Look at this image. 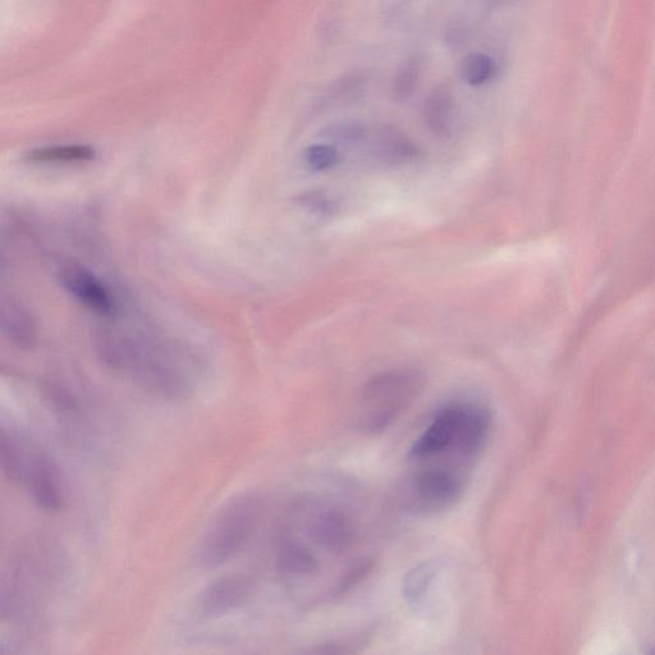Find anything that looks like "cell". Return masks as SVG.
<instances>
[{"mask_svg":"<svg viewBox=\"0 0 655 655\" xmlns=\"http://www.w3.org/2000/svg\"><path fill=\"white\" fill-rule=\"evenodd\" d=\"M363 522L350 503L329 493L305 494L288 508L276 565L305 603L340 597L368 571Z\"/></svg>","mask_w":655,"mask_h":655,"instance_id":"obj_1","label":"cell"},{"mask_svg":"<svg viewBox=\"0 0 655 655\" xmlns=\"http://www.w3.org/2000/svg\"><path fill=\"white\" fill-rule=\"evenodd\" d=\"M490 430L492 415L480 402H451L434 415L407 455L405 493L412 511L437 515L461 501Z\"/></svg>","mask_w":655,"mask_h":655,"instance_id":"obj_2","label":"cell"},{"mask_svg":"<svg viewBox=\"0 0 655 655\" xmlns=\"http://www.w3.org/2000/svg\"><path fill=\"white\" fill-rule=\"evenodd\" d=\"M263 512L256 494H241L224 505L206 529L195 553V565L213 570L231 561L253 537Z\"/></svg>","mask_w":655,"mask_h":655,"instance_id":"obj_3","label":"cell"},{"mask_svg":"<svg viewBox=\"0 0 655 655\" xmlns=\"http://www.w3.org/2000/svg\"><path fill=\"white\" fill-rule=\"evenodd\" d=\"M421 378L414 371H391L370 380L360 398L357 423L364 433L386 432L418 397Z\"/></svg>","mask_w":655,"mask_h":655,"instance_id":"obj_4","label":"cell"},{"mask_svg":"<svg viewBox=\"0 0 655 655\" xmlns=\"http://www.w3.org/2000/svg\"><path fill=\"white\" fill-rule=\"evenodd\" d=\"M255 581L245 574L222 577L200 594L199 608L205 616H222L244 606L254 593Z\"/></svg>","mask_w":655,"mask_h":655,"instance_id":"obj_5","label":"cell"},{"mask_svg":"<svg viewBox=\"0 0 655 655\" xmlns=\"http://www.w3.org/2000/svg\"><path fill=\"white\" fill-rule=\"evenodd\" d=\"M59 282L64 290L86 308L102 315L113 314L114 301L111 293L90 270L77 264L64 265L59 270Z\"/></svg>","mask_w":655,"mask_h":655,"instance_id":"obj_6","label":"cell"},{"mask_svg":"<svg viewBox=\"0 0 655 655\" xmlns=\"http://www.w3.org/2000/svg\"><path fill=\"white\" fill-rule=\"evenodd\" d=\"M25 484L29 487L36 506L41 510L48 512L61 510L64 502L62 478L56 462L47 453L41 450L36 453Z\"/></svg>","mask_w":655,"mask_h":655,"instance_id":"obj_7","label":"cell"},{"mask_svg":"<svg viewBox=\"0 0 655 655\" xmlns=\"http://www.w3.org/2000/svg\"><path fill=\"white\" fill-rule=\"evenodd\" d=\"M38 450L21 435L3 428L0 434V465L6 478L13 483L24 484Z\"/></svg>","mask_w":655,"mask_h":655,"instance_id":"obj_8","label":"cell"},{"mask_svg":"<svg viewBox=\"0 0 655 655\" xmlns=\"http://www.w3.org/2000/svg\"><path fill=\"white\" fill-rule=\"evenodd\" d=\"M2 329L8 340L22 350H30L38 340L34 315L20 301L3 300Z\"/></svg>","mask_w":655,"mask_h":655,"instance_id":"obj_9","label":"cell"},{"mask_svg":"<svg viewBox=\"0 0 655 655\" xmlns=\"http://www.w3.org/2000/svg\"><path fill=\"white\" fill-rule=\"evenodd\" d=\"M95 158V150L86 145H53L30 151L26 155L31 163H82Z\"/></svg>","mask_w":655,"mask_h":655,"instance_id":"obj_10","label":"cell"},{"mask_svg":"<svg viewBox=\"0 0 655 655\" xmlns=\"http://www.w3.org/2000/svg\"><path fill=\"white\" fill-rule=\"evenodd\" d=\"M453 98L450 91L439 87L428 96L424 105L427 125L435 132H444L451 125Z\"/></svg>","mask_w":655,"mask_h":655,"instance_id":"obj_11","label":"cell"},{"mask_svg":"<svg viewBox=\"0 0 655 655\" xmlns=\"http://www.w3.org/2000/svg\"><path fill=\"white\" fill-rule=\"evenodd\" d=\"M496 64L484 53H471L461 63L462 80L470 86H483L493 79Z\"/></svg>","mask_w":655,"mask_h":655,"instance_id":"obj_12","label":"cell"},{"mask_svg":"<svg viewBox=\"0 0 655 655\" xmlns=\"http://www.w3.org/2000/svg\"><path fill=\"white\" fill-rule=\"evenodd\" d=\"M420 80V63L416 59H409L402 64L392 82L393 98L397 102H406L418 89Z\"/></svg>","mask_w":655,"mask_h":655,"instance_id":"obj_13","label":"cell"},{"mask_svg":"<svg viewBox=\"0 0 655 655\" xmlns=\"http://www.w3.org/2000/svg\"><path fill=\"white\" fill-rule=\"evenodd\" d=\"M432 574L428 566H420L407 576L405 593L411 603H418L427 593V588L432 583Z\"/></svg>","mask_w":655,"mask_h":655,"instance_id":"obj_14","label":"cell"},{"mask_svg":"<svg viewBox=\"0 0 655 655\" xmlns=\"http://www.w3.org/2000/svg\"><path fill=\"white\" fill-rule=\"evenodd\" d=\"M334 159H336V151L329 146H314L308 153V162L315 168H318V164L320 167L333 164Z\"/></svg>","mask_w":655,"mask_h":655,"instance_id":"obj_15","label":"cell"}]
</instances>
